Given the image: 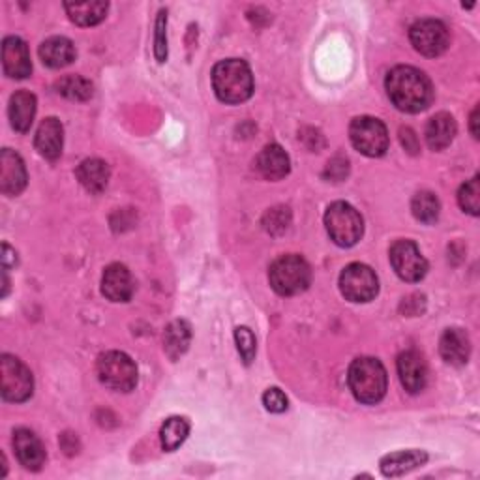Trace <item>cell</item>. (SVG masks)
Here are the masks:
<instances>
[{
    "label": "cell",
    "mask_w": 480,
    "mask_h": 480,
    "mask_svg": "<svg viewBox=\"0 0 480 480\" xmlns=\"http://www.w3.org/2000/svg\"><path fill=\"white\" fill-rule=\"evenodd\" d=\"M391 102L404 113H421L434 102V87L428 75L413 66H396L385 79Z\"/></svg>",
    "instance_id": "obj_1"
},
{
    "label": "cell",
    "mask_w": 480,
    "mask_h": 480,
    "mask_svg": "<svg viewBox=\"0 0 480 480\" xmlns=\"http://www.w3.org/2000/svg\"><path fill=\"white\" fill-rule=\"evenodd\" d=\"M213 89L218 100L228 105L250 100L253 94V74L248 62L240 58L218 62L213 70Z\"/></svg>",
    "instance_id": "obj_2"
},
{
    "label": "cell",
    "mask_w": 480,
    "mask_h": 480,
    "mask_svg": "<svg viewBox=\"0 0 480 480\" xmlns=\"http://www.w3.org/2000/svg\"><path fill=\"white\" fill-rule=\"evenodd\" d=\"M349 389L364 406L379 404L387 394L389 375L385 366L374 357H360L349 366Z\"/></svg>",
    "instance_id": "obj_3"
},
{
    "label": "cell",
    "mask_w": 480,
    "mask_h": 480,
    "mask_svg": "<svg viewBox=\"0 0 480 480\" xmlns=\"http://www.w3.org/2000/svg\"><path fill=\"white\" fill-rule=\"evenodd\" d=\"M268 280L272 290L282 297H295L304 293L312 283V268L308 261L297 253L282 255L270 265Z\"/></svg>",
    "instance_id": "obj_4"
},
{
    "label": "cell",
    "mask_w": 480,
    "mask_h": 480,
    "mask_svg": "<svg viewBox=\"0 0 480 480\" xmlns=\"http://www.w3.org/2000/svg\"><path fill=\"white\" fill-rule=\"evenodd\" d=\"M325 228L334 244H338L340 248H351L364 235V220L355 206H351L345 201H336L325 213Z\"/></svg>",
    "instance_id": "obj_5"
},
{
    "label": "cell",
    "mask_w": 480,
    "mask_h": 480,
    "mask_svg": "<svg viewBox=\"0 0 480 480\" xmlns=\"http://www.w3.org/2000/svg\"><path fill=\"white\" fill-rule=\"evenodd\" d=\"M96 372L102 381V385L115 392H130L137 385V366L135 362L120 351H107L100 355Z\"/></svg>",
    "instance_id": "obj_6"
},
{
    "label": "cell",
    "mask_w": 480,
    "mask_h": 480,
    "mask_svg": "<svg viewBox=\"0 0 480 480\" xmlns=\"http://www.w3.org/2000/svg\"><path fill=\"white\" fill-rule=\"evenodd\" d=\"M35 392V377L28 368L13 355L0 357V394L12 404H21Z\"/></svg>",
    "instance_id": "obj_7"
},
{
    "label": "cell",
    "mask_w": 480,
    "mask_h": 480,
    "mask_svg": "<svg viewBox=\"0 0 480 480\" xmlns=\"http://www.w3.org/2000/svg\"><path fill=\"white\" fill-rule=\"evenodd\" d=\"M349 139L353 147L368 156V158H379L389 151V130L375 117H357L349 126Z\"/></svg>",
    "instance_id": "obj_8"
},
{
    "label": "cell",
    "mask_w": 480,
    "mask_h": 480,
    "mask_svg": "<svg viewBox=\"0 0 480 480\" xmlns=\"http://www.w3.org/2000/svg\"><path fill=\"white\" fill-rule=\"evenodd\" d=\"M340 291L351 302H370L379 293L377 275L368 265L351 263L340 275Z\"/></svg>",
    "instance_id": "obj_9"
},
{
    "label": "cell",
    "mask_w": 480,
    "mask_h": 480,
    "mask_svg": "<svg viewBox=\"0 0 480 480\" xmlns=\"http://www.w3.org/2000/svg\"><path fill=\"white\" fill-rule=\"evenodd\" d=\"M409 38L414 50L421 55L436 58L449 50L451 35L445 23L437 19H421L409 28Z\"/></svg>",
    "instance_id": "obj_10"
},
{
    "label": "cell",
    "mask_w": 480,
    "mask_h": 480,
    "mask_svg": "<svg viewBox=\"0 0 480 480\" xmlns=\"http://www.w3.org/2000/svg\"><path fill=\"white\" fill-rule=\"evenodd\" d=\"M391 265L404 282H421L428 275V261L413 240H398L392 244Z\"/></svg>",
    "instance_id": "obj_11"
},
{
    "label": "cell",
    "mask_w": 480,
    "mask_h": 480,
    "mask_svg": "<svg viewBox=\"0 0 480 480\" xmlns=\"http://www.w3.org/2000/svg\"><path fill=\"white\" fill-rule=\"evenodd\" d=\"M27 167L23 158L10 149L0 152V191L4 196L15 197L27 188Z\"/></svg>",
    "instance_id": "obj_12"
},
{
    "label": "cell",
    "mask_w": 480,
    "mask_h": 480,
    "mask_svg": "<svg viewBox=\"0 0 480 480\" xmlns=\"http://www.w3.org/2000/svg\"><path fill=\"white\" fill-rule=\"evenodd\" d=\"M396 366L399 381H402L404 389L409 394H419L424 391L428 383V366L421 353L413 349L404 351V353L398 355Z\"/></svg>",
    "instance_id": "obj_13"
},
{
    "label": "cell",
    "mask_w": 480,
    "mask_h": 480,
    "mask_svg": "<svg viewBox=\"0 0 480 480\" xmlns=\"http://www.w3.org/2000/svg\"><path fill=\"white\" fill-rule=\"evenodd\" d=\"M13 451L19 463L28 471H40L45 463V449L40 437L27 428L15 430L13 434Z\"/></svg>",
    "instance_id": "obj_14"
},
{
    "label": "cell",
    "mask_w": 480,
    "mask_h": 480,
    "mask_svg": "<svg viewBox=\"0 0 480 480\" xmlns=\"http://www.w3.org/2000/svg\"><path fill=\"white\" fill-rule=\"evenodd\" d=\"M3 68L12 79H27L32 74L28 45L19 36H8L3 42Z\"/></svg>",
    "instance_id": "obj_15"
},
{
    "label": "cell",
    "mask_w": 480,
    "mask_h": 480,
    "mask_svg": "<svg viewBox=\"0 0 480 480\" xmlns=\"http://www.w3.org/2000/svg\"><path fill=\"white\" fill-rule=\"evenodd\" d=\"M102 293L111 302H128L134 295V278L124 265L113 263L104 270Z\"/></svg>",
    "instance_id": "obj_16"
},
{
    "label": "cell",
    "mask_w": 480,
    "mask_h": 480,
    "mask_svg": "<svg viewBox=\"0 0 480 480\" xmlns=\"http://www.w3.org/2000/svg\"><path fill=\"white\" fill-rule=\"evenodd\" d=\"M36 96L28 92V90H18L15 94H12L10 98V105H8V115H10V122L15 132L19 134H27L30 130L32 122H35L36 117Z\"/></svg>",
    "instance_id": "obj_17"
},
{
    "label": "cell",
    "mask_w": 480,
    "mask_h": 480,
    "mask_svg": "<svg viewBox=\"0 0 480 480\" xmlns=\"http://www.w3.org/2000/svg\"><path fill=\"white\" fill-rule=\"evenodd\" d=\"M439 353L445 362L463 366L471 355V340L463 329H446L439 340Z\"/></svg>",
    "instance_id": "obj_18"
},
{
    "label": "cell",
    "mask_w": 480,
    "mask_h": 480,
    "mask_svg": "<svg viewBox=\"0 0 480 480\" xmlns=\"http://www.w3.org/2000/svg\"><path fill=\"white\" fill-rule=\"evenodd\" d=\"M255 166H258V171L267 181H282L291 171V159L280 145L270 143L259 152Z\"/></svg>",
    "instance_id": "obj_19"
},
{
    "label": "cell",
    "mask_w": 480,
    "mask_h": 480,
    "mask_svg": "<svg viewBox=\"0 0 480 480\" xmlns=\"http://www.w3.org/2000/svg\"><path fill=\"white\" fill-rule=\"evenodd\" d=\"M35 145H36V151L40 152V156H43L45 159H51V162H55V159L60 158L62 147H64V128L58 119L50 117L40 124Z\"/></svg>",
    "instance_id": "obj_20"
},
{
    "label": "cell",
    "mask_w": 480,
    "mask_h": 480,
    "mask_svg": "<svg viewBox=\"0 0 480 480\" xmlns=\"http://www.w3.org/2000/svg\"><path fill=\"white\" fill-rule=\"evenodd\" d=\"M77 51L75 45L72 40L64 38V36H53L47 38L42 45H40V58L45 64V66H50L53 70H60L66 68L75 60Z\"/></svg>",
    "instance_id": "obj_21"
},
{
    "label": "cell",
    "mask_w": 480,
    "mask_h": 480,
    "mask_svg": "<svg viewBox=\"0 0 480 480\" xmlns=\"http://www.w3.org/2000/svg\"><path fill=\"white\" fill-rule=\"evenodd\" d=\"M458 132L456 120L451 113H437L426 124V143L431 151H443L451 145Z\"/></svg>",
    "instance_id": "obj_22"
},
{
    "label": "cell",
    "mask_w": 480,
    "mask_h": 480,
    "mask_svg": "<svg viewBox=\"0 0 480 480\" xmlns=\"http://www.w3.org/2000/svg\"><path fill=\"white\" fill-rule=\"evenodd\" d=\"M75 174H77V181L81 182V186L87 191H90V194H102V191L109 184L111 169L104 162V159L89 158V159H85V162L79 164Z\"/></svg>",
    "instance_id": "obj_23"
},
{
    "label": "cell",
    "mask_w": 480,
    "mask_h": 480,
    "mask_svg": "<svg viewBox=\"0 0 480 480\" xmlns=\"http://www.w3.org/2000/svg\"><path fill=\"white\" fill-rule=\"evenodd\" d=\"M426 461L428 454L424 451H399L383 458L379 468L385 476H402L413 469L424 466Z\"/></svg>",
    "instance_id": "obj_24"
},
{
    "label": "cell",
    "mask_w": 480,
    "mask_h": 480,
    "mask_svg": "<svg viewBox=\"0 0 480 480\" xmlns=\"http://www.w3.org/2000/svg\"><path fill=\"white\" fill-rule=\"evenodd\" d=\"M191 327L184 319H177L167 325L164 332V351L171 360H179L190 347Z\"/></svg>",
    "instance_id": "obj_25"
},
{
    "label": "cell",
    "mask_w": 480,
    "mask_h": 480,
    "mask_svg": "<svg viewBox=\"0 0 480 480\" xmlns=\"http://www.w3.org/2000/svg\"><path fill=\"white\" fill-rule=\"evenodd\" d=\"M64 10L68 12L70 19L79 27H94L105 19L109 4L92 0V3H66Z\"/></svg>",
    "instance_id": "obj_26"
},
{
    "label": "cell",
    "mask_w": 480,
    "mask_h": 480,
    "mask_svg": "<svg viewBox=\"0 0 480 480\" xmlns=\"http://www.w3.org/2000/svg\"><path fill=\"white\" fill-rule=\"evenodd\" d=\"M190 434V422L184 417H171L164 422L159 430V441H162L164 451L173 453L186 441Z\"/></svg>",
    "instance_id": "obj_27"
},
{
    "label": "cell",
    "mask_w": 480,
    "mask_h": 480,
    "mask_svg": "<svg viewBox=\"0 0 480 480\" xmlns=\"http://www.w3.org/2000/svg\"><path fill=\"white\" fill-rule=\"evenodd\" d=\"M57 92L62 94L64 98L74 100V102H87L92 98L94 94V87L89 81V79L81 77V75H66L57 81L55 85Z\"/></svg>",
    "instance_id": "obj_28"
},
{
    "label": "cell",
    "mask_w": 480,
    "mask_h": 480,
    "mask_svg": "<svg viewBox=\"0 0 480 480\" xmlns=\"http://www.w3.org/2000/svg\"><path fill=\"white\" fill-rule=\"evenodd\" d=\"M411 211H413V216L419 221L431 226V223H436L439 218L441 205L436 194H431V191H419V194L411 201Z\"/></svg>",
    "instance_id": "obj_29"
},
{
    "label": "cell",
    "mask_w": 480,
    "mask_h": 480,
    "mask_svg": "<svg viewBox=\"0 0 480 480\" xmlns=\"http://www.w3.org/2000/svg\"><path fill=\"white\" fill-rule=\"evenodd\" d=\"M291 226V211L287 206H275L265 213L263 228L270 235H283Z\"/></svg>",
    "instance_id": "obj_30"
},
{
    "label": "cell",
    "mask_w": 480,
    "mask_h": 480,
    "mask_svg": "<svg viewBox=\"0 0 480 480\" xmlns=\"http://www.w3.org/2000/svg\"><path fill=\"white\" fill-rule=\"evenodd\" d=\"M478 174L471 181H468L463 184L458 191V203L466 213H469L471 216H478L480 213V188H478Z\"/></svg>",
    "instance_id": "obj_31"
},
{
    "label": "cell",
    "mask_w": 480,
    "mask_h": 480,
    "mask_svg": "<svg viewBox=\"0 0 480 480\" xmlns=\"http://www.w3.org/2000/svg\"><path fill=\"white\" fill-rule=\"evenodd\" d=\"M235 340L244 364H252L255 359V351H258V342H255L253 332L248 327H238L235 329Z\"/></svg>",
    "instance_id": "obj_32"
},
{
    "label": "cell",
    "mask_w": 480,
    "mask_h": 480,
    "mask_svg": "<svg viewBox=\"0 0 480 480\" xmlns=\"http://www.w3.org/2000/svg\"><path fill=\"white\" fill-rule=\"evenodd\" d=\"M154 55L158 62L167 60V12L166 10H159L158 19H156Z\"/></svg>",
    "instance_id": "obj_33"
},
{
    "label": "cell",
    "mask_w": 480,
    "mask_h": 480,
    "mask_svg": "<svg viewBox=\"0 0 480 480\" xmlns=\"http://www.w3.org/2000/svg\"><path fill=\"white\" fill-rule=\"evenodd\" d=\"M263 406L270 413H283L287 407H290V399L280 391V389H268L263 394Z\"/></svg>",
    "instance_id": "obj_34"
},
{
    "label": "cell",
    "mask_w": 480,
    "mask_h": 480,
    "mask_svg": "<svg viewBox=\"0 0 480 480\" xmlns=\"http://www.w3.org/2000/svg\"><path fill=\"white\" fill-rule=\"evenodd\" d=\"M349 173V162L347 158H342V156H336L334 159H330L329 162V167H327V177L332 179V181H342L344 177H347Z\"/></svg>",
    "instance_id": "obj_35"
},
{
    "label": "cell",
    "mask_w": 480,
    "mask_h": 480,
    "mask_svg": "<svg viewBox=\"0 0 480 480\" xmlns=\"http://www.w3.org/2000/svg\"><path fill=\"white\" fill-rule=\"evenodd\" d=\"M399 139H402V145L406 147V151H409L411 154L419 152V139L411 128H402V130H399Z\"/></svg>",
    "instance_id": "obj_36"
},
{
    "label": "cell",
    "mask_w": 480,
    "mask_h": 480,
    "mask_svg": "<svg viewBox=\"0 0 480 480\" xmlns=\"http://www.w3.org/2000/svg\"><path fill=\"white\" fill-rule=\"evenodd\" d=\"M15 263H18V258H15V252L4 243L3 244V267H4V270H8L10 267H13Z\"/></svg>",
    "instance_id": "obj_37"
},
{
    "label": "cell",
    "mask_w": 480,
    "mask_h": 480,
    "mask_svg": "<svg viewBox=\"0 0 480 480\" xmlns=\"http://www.w3.org/2000/svg\"><path fill=\"white\" fill-rule=\"evenodd\" d=\"M476 124H478V105L473 109V113H471V134H473L475 139H478V128H476Z\"/></svg>",
    "instance_id": "obj_38"
}]
</instances>
